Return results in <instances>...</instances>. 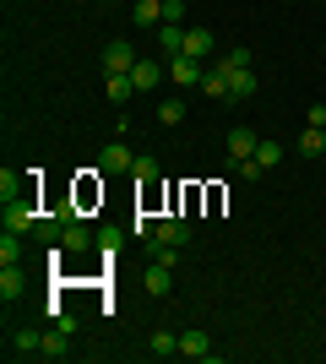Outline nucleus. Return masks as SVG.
<instances>
[{"label":"nucleus","mask_w":326,"mask_h":364,"mask_svg":"<svg viewBox=\"0 0 326 364\" xmlns=\"http://www.w3.org/2000/svg\"><path fill=\"white\" fill-rule=\"evenodd\" d=\"M223 65H234V71H245V65H250V49H245V44H229V55H223Z\"/></svg>","instance_id":"obj_27"},{"label":"nucleus","mask_w":326,"mask_h":364,"mask_svg":"<svg viewBox=\"0 0 326 364\" xmlns=\"http://www.w3.org/2000/svg\"><path fill=\"white\" fill-rule=\"evenodd\" d=\"M16 191H22V180H16L11 168H0V201H11V196H16Z\"/></svg>","instance_id":"obj_28"},{"label":"nucleus","mask_w":326,"mask_h":364,"mask_svg":"<svg viewBox=\"0 0 326 364\" xmlns=\"http://www.w3.org/2000/svg\"><path fill=\"white\" fill-rule=\"evenodd\" d=\"M131 174H136L141 185H153V180H158V158H153V152H141L136 164H131Z\"/></svg>","instance_id":"obj_24"},{"label":"nucleus","mask_w":326,"mask_h":364,"mask_svg":"<svg viewBox=\"0 0 326 364\" xmlns=\"http://www.w3.org/2000/svg\"><path fill=\"white\" fill-rule=\"evenodd\" d=\"M65 337H71V332H60V326L44 332V353H38V359H65V353H71V348H65Z\"/></svg>","instance_id":"obj_21"},{"label":"nucleus","mask_w":326,"mask_h":364,"mask_svg":"<svg viewBox=\"0 0 326 364\" xmlns=\"http://www.w3.org/2000/svg\"><path fill=\"white\" fill-rule=\"evenodd\" d=\"M44 353V332H16L11 337V359H38Z\"/></svg>","instance_id":"obj_13"},{"label":"nucleus","mask_w":326,"mask_h":364,"mask_svg":"<svg viewBox=\"0 0 326 364\" xmlns=\"http://www.w3.org/2000/svg\"><path fill=\"white\" fill-rule=\"evenodd\" d=\"M136 60H141V55L131 44H104V76H131Z\"/></svg>","instance_id":"obj_4"},{"label":"nucleus","mask_w":326,"mask_h":364,"mask_svg":"<svg viewBox=\"0 0 326 364\" xmlns=\"http://www.w3.org/2000/svg\"><path fill=\"white\" fill-rule=\"evenodd\" d=\"M158 49H163V55H180V49H185V28H180V22H163V28H158Z\"/></svg>","instance_id":"obj_16"},{"label":"nucleus","mask_w":326,"mask_h":364,"mask_svg":"<svg viewBox=\"0 0 326 364\" xmlns=\"http://www.w3.org/2000/svg\"><path fill=\"white\" fill-rule=\"evenodd\" d=\"M202 92H207V98H229V71H223V65H212V71H207V82H202Z\"/></svg>","instance_id":"obj_19"},{"label":"nucleus","mask_w":326,"mask_h":364,"mask_svg":"<svg viewBox=\"0 0 326 364\" xmlns=\"http://www.w3.org/2000/svg\"><path fill=\"white\" fill-rule=\"evenodd\" d=\"M131 164H136V152L125 147V136H114L104 152H98V168H104V174H131Z\"/></svg>","instance_id":"obj_2"},{"label":"nucleus","mask_w":326,"mask_h":364,"mask_svg":"<svg viewBox=\"0 0 326 364\" xmlns=\"http://www.w3.org/2000/svg\"><path fill=\"white\" fill-rule=\"evenodd\" d=\"M278 164H283V147H278V141H256V168L266 174V168H278Z\"/></svg>","instance_id":"obj_20"},{"label":"nucleus","mask_w":326,"mask_h":364,"mask_svg":"<svg viewBox=\"0 0 326 364\" xmlns=\"http://www.w3.org/2000/svg\"><path fill=\"white\" fill-rule=\"evenodd\" d=\"M310 125H321V131H326V104H310Z\"/></svg>","instance_id":"obj_30"},{"label":"nucleus","mask_w":326,"mask_h":364,"mask_svg":"<svg viewBox=\"0 0 326 364\" xmlns=\"http://www.w3.org/2000/svg\"><path fill=\"white\" fill-rule=\"evenodd\" d=\"M104 92L114 98V104H131V92H136V87H131V76H104Z\"/></svg>","instance_id":"obj_23"},{"label":"nucleus","mask_w":326,"mask_h":364,"mask_svg":"<svg viewBox=\"0 0 326 364\" xmlns=\"http://www.w3.org/2000/svg\"><path fill=\"white\" fill-rule=\"evenodd\" d=\"M87 245H93V234H87V228H82L77 218H71V223L60 228V250H65V256H82Z\"/></svg>","instance_id":"obj_8"},{"label":"nucleus","mask_w":326,"mask_h":364,"mask_svg":"<svg viewBox=\"0 0 326 364\" xmlns=\"http://www.w3.org/2000/svg\"><path fill=\"white\" fill-rule=\"evenodd\" d=\"M120 240H125L120 228H98V250H104L109 261H114V250H120Z\"/></svg>","instance_id":"obj_26"},{"label":"nucleus","mask_w":326,"mask_h":364,"mask_svg":"<svg viewBox=\"0 0 326 364\" xmlns=\"http://www.w3.org/2000/svg\"><path fill=\"white\" fill-rule=\"evenodd\" d=\"M256 131H245V125H239V131H229V168H239L245 164V158H256Z\"/></svg>","instance_id":"obj_6"},{"label":"nucleus","mask_w":326,"mask_h":364,"mask_svg":"<svg viewBox=\"0 0 326 364\" xmlns=\"http://www.w3.org/2000/svg\"><path fill=\"white\" fill-rule=\"evenodd\" d=\"M22 283H28V277H22V267H16V261H6V267H0V299L11 304L16 294H22Z\"/></svg>","instance_id":"obj_15"},{"label":"nucleus","mask_w":326,"mask_h":364,"mask_svg":"<svg viewBox=\"0 0 326 364\" xmlns=\"http://www.w3.org/2000/svg\"><path fill=\"white\" fill-rule=\"evenodd\" d=\"M147 353H153V359H174V353H180V332H153L147 337Z\"/></svg>","instance_id":"obj_17"},{"label":"nucleus","mask_w":326,"mask_h":364,"mask_svg":"<svg viewBox=\"0 0 326 364\" xmlns=\"http://www.w3.org/2000/svg\"><path fill=\"white\" fill-rule=\"evenodd\" d=\"M180 353H185V359H207V353H212V337H207L202 326H190V332H180Z\"/></svg>","instance_id":"obj_11"},{"label":"nucleus","mask_w":326,"mask_h":364,"mask_svg":"<svg viewBox=\"0 0 326 364\" xmlns=\"http://www.w3.org/2000/svg\"><path fill=\"white\" fill-rule=\"evenodd\" d=\"M141 289L153 294V299H163V294L174 289V267H163V261H153V267L141 272Z\"/></svg>","instance_id":"obj_7"},{"label":"nucleus","mask_w":326,"mask_h":364,"mask_svg":"<svg viewBox=\"0 0 326 364\" xmlns=\"http://www.w3.org/2000/svg\"><path fill=\"white\" fill-rule=\"evenodd\" d=\"M131 16H136L141 33H147V28H163V0H136V6H131Z\"/></svg>","instance_id":"obj_12"},{"label":"nucleus","mask_w":326,"mask_h":364,"mask_svg":"<svg viewBox=\"0 0 326 364\" xmlns=\"http://www.w3.org/2000/svg\"><path fill=\"white\" fill-rule=\"evenodd\" d=\"M0 261H22V240H16V228L0 234Z\"/></svg>","instance_id":"obj_25"},{"label":"nucleus","mask_w":326,"mask_h":364,"mask_svg":"<svg viewBox=\"0 0 326 364\" xmlns=\"http://www.w3.org/2000/svg\"><path fill=\"white\" fill-rule=\"evenodd\" d=\"M212 33L207 28H185V49H180V55H190V60H207V55H212Z\"/></svg>","instance_id":"obj_9"},{"label":"nucleus","mask_w":326,"mask_h":364,"mask_svg":"<svg viewBox=\"0 0 326 364\" xmlns=\"http://www.w3.org/2000/svg\"><path fill=\"white\" fill-rule=\"evenodd\" d=\"M169 82H174V87H202L207 71H202V60H190V55H174V60H169Z\"/></svg>","instance_id":"obj_3"},{"label":"nucleus","mask_w":326,"mask_h":364,"mask_svg":"<svg viewBox=\"0 0 326 364\" xmlns=\"http://www.w3.org/2000/svg\"><path fill=\"white\" fill-rule=\"evenodd\" d=\"M38 207H33V196L28 191H16L11 201H6V228H16V234H28V228H38Z\"/></svg>","instance_id":"obj_1"},{"label":"nucleus","mask_w":326,"mask_h":364,"mask_svg":"<svg viewBox=\"0 0 326 364\" xmlns=\"http://www.w3.org/2000/svg\"><path fill=\"white\" fill-rule=\"evenodd\" d=\"M299 152H305V158H321V152H326V131H321V125H310V131L299 136Z\"/></svg>","instance_id":"obj_22"},{"label":"nucleus","mask_w":326,"mask_h":364,"mask_svg":"<svg viewBox=\"0 0 326 364\" xmlns=\"http://www.w3.org/2000/svg\"><path fill=\"white\" fill-rule=\"evenodd\" d=\"M153 240H163V245H190V223L185 218H158V234Z\"/></svg>","instance_id":"obj_10"},{"label":"nucleus","mask_w":326,"mask_h":364,"mask_svg":"<svg viewBox=\"0 0 326 364\" xmlns=\"http://www.w3.org/2000/svg\"><path fill=\"white\" fill-rule=\"evenodd\" d=\"M163 76H169V65H158V60H136V65H131V87H136V92H153Z\"/></svg>","instance_id":"obj_5"},{"label":"nucleus","mask_w":326,"mask_h":364,"mask_svg":"<svg viewBox=\"0 0 326 364\" xmlns=\"http://www.w3.org/2000/svg\"><path fill=\"white\" fill-rule=\"evenodd\" d=\"M158 125H185V98H163V104H158Z\"/></svg>","instance_id":"obj_18"},{"label":"nucleus","mask_w":326,"mask_h":364,"mask_svg":"<svg viewBox=\"0 0 326 364\" xmlns=\"http://www.w3.org/2000/svg\"><path fill=\"white\" fill-rule=\"evenodd\" d=\"M217 65H223V60H217ZM223 71H229V98H250V92H256V71H250V65H245V71L223 65Z\"/></svg>","instance_id":"obj_14"},{"label":"nucleus","mask_w":326,"mask_h":364,"mask_svg":"<svg viewBox=\"0 0 326 364\" xmlns=\"http://www.w3.org/2000/svg\"><path fill=\"white\" fill-rule=\"evenodd\" d=\"M185 16V0H163V22H180Z\"/></svg>","instance_id":"obj_29"}]
</instances>
